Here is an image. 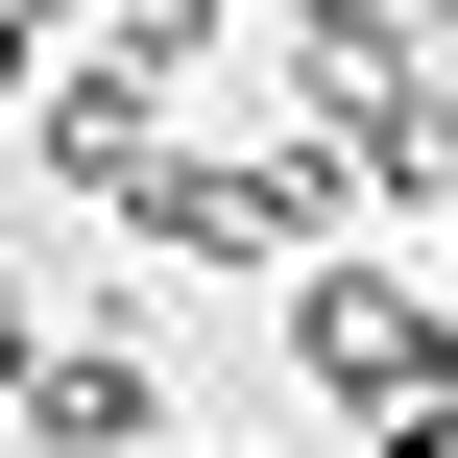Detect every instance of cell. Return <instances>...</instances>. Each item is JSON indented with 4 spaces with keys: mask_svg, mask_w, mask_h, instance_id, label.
Here are the masks:
<instances>
[{
    "mask_svg": "<svg viewBox=\"0 0 458 458\" xmlns=\"http://www.w3.org/2000/svg\"><path fill=\"white\" fill-rule=\"evenodd\" d=\"M290 362L338 386V411H458V338L386 290V266H338V290H290Z\"/></svg>",
    "mask_w": 458,
    "mask_h": 458,
    "instance_id": "obj_1",
    "label": "cell"
},
{
    "mask_svg": "<svg viewBox=\"0 0 458 458\" xmlns=\"http://www.w3.org/2000/svg\"><path fill=\"white\" fill-rule=\"evenodd\" d=\"M24 458H145V362L121 338H48L24 362Z\"/></svg>",
    "mask_w": 458,
    "mask_h": 458,
    "instance_id": "obj_2",
    "label": "cell"
},
{
    "mask_svg": "<svg viewBox=\"0 0 458 458\" xmlns=\"http://www.w3.org/2000/svg\"><path fill=\"white\" fill-rule=\"evenodd\" d=\"M193 24H217V0H121V48H169V72H193Z\"/></svg>",
    "mask_w": 458,
    "mask_h": 458,
    "instance_id": "obj_3",
    "label": "cell"
},
{
    "mask_svg": "<svg viewBox=\"0 0 458 458\" xmlns=\"http://www.w3.org/2000/svg\"><path fill=\"white\" fill-rule=\"evenodd\" d=\"M24 362H48V338H24V266H0V386H24Z\"/></svg>",
    "mask_w": 458,
    "mask_h": 458,
    "instance_id": "obj_4",
    "label": "cell"
},
{
    "mask_svg": "<svg viewBox=\"0 0 458 458\" xmlns=\"http://www.w3.org/2000/svg\"><path fill=\"white\" fill-rule=\"evenodd\" d=\"M48 24H72V0H0V72H24V48H48Z\"/></svg>",
    "mask_w": 458,
    "mask_h": 458,
    "instance_id": "obj_5",
    "label": "cell"
}]
</instances>
